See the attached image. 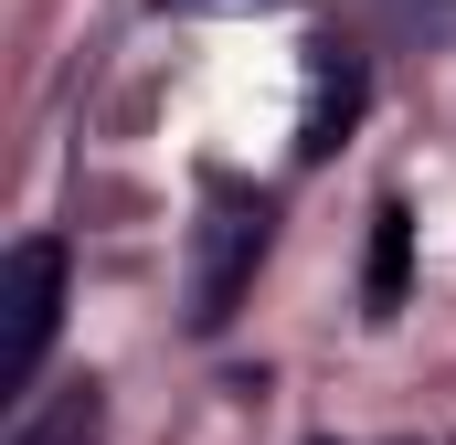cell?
Masks as SVG:
<instances>
[{"instance_id": "6da1fadb", "label": "cell", "mask_w": 456, "mask_h": 445, "mask_svg": "<svg viewBox=\"0 0 456 445\" xmlns=\"http://www.w3.org/2000/svg\"><path fill=\"white\" fill-rule=\"evenodd\" d=\"M53 329H64V244L53 233H21L0 255V392H32Z\"/></svg>"}, {"instance_id": "7a4b0ae2", "label": "cell", "mask_w": 456, "mask_h": 445, "mask_svg": "<svg viewBox=\"0 0 456 445\" xmlns=\"http://www.w3.org/2000/svg\"><path fill=\"white\" fill-rule=\"evenodd\" d=\"M265 255V202L255 191H213L202 202V233H191V329H224L244 276Z\"/></svg>"}, {"instance_id": "3957f363", "label": "cell", "mask_w": 456, "mask_h": 445, "mask_svg": "<svg viewBox=\"0 0 456 445\" xmlns=\"http://www.w3.org/2000/svg\"><path fill=\"white\" fill-rule=\"evenodd\" d=\"M350 117H361V64H350L340 43H319L308 53V117H297V159H330L350 138Z\"/></svg>"}, {"instance_id": "277c9868", "label": "cell", "mask_w": 456, "mask_h": 445, "mask_svg": "<svg viewBox=\"0 0 456 445\" xmlns=\"http://www.w3.org/2000/svg\"><path fill=\"white\" fill-rule=\"evenodd\" d=\"M403 287H414V213H403V202H382V213H371V276H361L371 319H393V308H403Z\"/></svg>"}, {"instance_id": "5b68a950", "label": "cell", "mask_w": 456, "mask_h": 445, "mask_svg": "<svg viewBox=\"0 0 456 445\" xmlns=\"http://www.w3.org/2000/svg\"><path fill=\"white\" fill-rule=\"evenodd\" d=\"M11 445H107V403H96V382H75L53 414H32Z\"/></svg>"}, {"instance_id": "8992f818", "label": "cell", "mask_w": 456, "mask_h": 445, "mask_svg": "<svg viewBox=\"0 0 456 445\" xmlns=\"http://www.w3.org/2000/svg\"><path fill=\"white\" fill-rule=\"evenodd\" d=\"M170 11H287V0H170Z\"/></svg>"}, {"instance_id": "52a82bcc", "label": "cell", "mask_w": 456, "mask_h": 445, "mask_svg": "<svg viewBox=\"0 0 456 445\" xmlns=\"http://www.w3.org/2000/svg\"><path fill=\"white\" fill-rule=\"evenodd\" d=\"M319 445H330V435H319Z\"/></svg>"}]
</instances>
